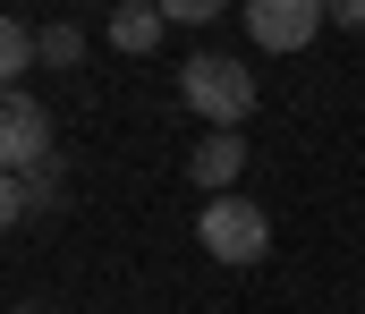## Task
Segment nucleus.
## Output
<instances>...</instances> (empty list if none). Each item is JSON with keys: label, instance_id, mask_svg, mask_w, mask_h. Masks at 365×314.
I'll use <instances>...</instances> for the list:
<instances>
[{"label": "nucleus", "instance_id": "nucleus-1", "mask_svg": "<svg viewBox=\"0 0 365 314\" xmlns=\"http://www.w3.org/2000/svg\"><path fill=\"white\" fill-rule=\"evenodd\" d=\"M179 94H187V110H204L212 127H247V110H255V77H247V60H230V51H195L179 68Z\"/></svg>", "mask_w": 365, "mask_h": 314}, {"label": "nucleus", "instance_id": "nucleus-2", "mask_svg": "<svg viewBox=\"0 0 365 314\" xmlns=\"http://www.w3.org/2000/svg\"><path fill=\"white\" fill-rule=\"evenodd\" d=\"M195 238H204V255H212V263H238V272L272 255V221H264V204H247V196H204Z\"/></svg>", "mask_w": 365, "mask_h": 314}, {"label": "nucleus", "instance_id": "nucleus-3", "mask_svg": "<svg viewBox=\"0 0 365 314\" xmlns=\"http://www.w3.org/2000/svg\"><path fill=\"white\" fill-rule=\"evenodd\" d=\"M51 162V110L34 94H0V170H43Z\"/></svg>", "mask_w": 365, "mask_h": 314}, {"label": "nucleus", "instance_id": "nucleus-4", "mask_svg": "<svg viewBox=\"0 0 365 314\" xmlns=\"http://www.w3.org/2000/svg\"><path fill=\"white\" fill-rule=\"evenodd\" d=\"M323 26H331L323 0H247V34H255L264 51H306Z\"/></svg>", "mask_w": 365, "mask_h": 314}, {"label": "nucleus", "instance_id": "nucleus-5", "mask_svg": "<svg viewBox=\"0 0 365 314\" xmlns=\"http://www.w3.org/2000/svg\"><path fill=\"white\" fill-rule=\"evenodd\" d=\"M187 170H195V187H204V196H238V170H247V136L212 127V136L195 145V162H187Z\"/></svg>", "mask_w": 365, "mask_h": 314}, {"label": "nucleus", "instance_id": "nucleus-6", "mask_svg": "<svg viewBox=\"0 0 365 314\" xmlns=\"http://www.w3.org/2000/svg\"><path fill=\"white\" fill-rule=\"evenodd\" d=\"M162 26H170V17H162L153 0H128V9H110V43H119V51H153V43H162Z\"/></svg>", "mask_w": 365, "mask_h": 314}, {"label": "nucleus", "instance_id": "nucleus-7", "mask_svg": "<svg viewBox=\"0 0 365 314\" xmlns=\"http://www.w3.org/2000/svg\"><path fill=\"white\" fill-rule=\"evenodd\" d=\"M34 68V26L26 17H0V94H17Z\"/></svg>", "mask_w": 365, "mask_h": 314}, {"label": "nucleus", "instance_id": "nucleus-8", "mask_svg": "<svg viewBox=\"0 0 365 314\" xmlns=\"http://www.w3.org/2000/svg\"><path fill=\"white\" fill-rule=\"evenodd\" d=\"M34 60L43 68H77L86 60V26H34Z\"/></svg>", "mask_w": 365, "mask_h": 314}, {"label": "nucleus", "instance_id": "nucleus-9", "mask_svg": "<svg viewBox=\"0 0 365 314\" xmlns=\"http://www.w3.org/2000/svg\"><path fill=\"white\" fill-rule=\"evenodd\" d=\"M153 9H162L170 26H212V17H221L230 0H153Z\"/></svg>", "mask_w": 365, "mask_h": 314}, {"label": "nucleus", "instance_id": "nucleus-10", "mask_svg": "<svg viewBox=\"0 0 365 314\" xmlns=\"http://www.w3.org/2000/svg\"><path fill=\"white\" fill-rule=\"evenodd\" d=\"M26 179H17V170H0V229H17V221H26Z\"/></svg>", "mask_w": 365, "mask_h": 314}, {"label": "nucleus", "instance_id": "nucleus-11", "mask_svg": "<svg viewBox=\"0 0 365 314\" xmlns=\"http://www.w3.org/2000/svg\"><path fill=\"white\" fill-rule=\"evenodd\" d=\"M26 204H34V212L60 204V170H51V162H43V170H26Z\"/></svg>", "mask_w": 365, "mask_h": 314}, {"label": "nucleus", "instance_id": "nucleus-12", "mask_svg": "<svg viewBox=\"0 0 365 314\" xmlns=\"http://www.w3.org/2000/svg\"><path fill=\"white\" fill-rule=\"evenodd\" d=\"M323 17L331 26H365V0H323Z\"/></svg>", "mask_w": 365, "mask_h": 314}, {"label": "nucleus", "instance_id": "nucleus-13", "mask_svg": "<svg viewBox=\"0 0 365 314\" xmlns=\"http://www.w3.org/2000/svg\"><path fill=\"white\" fill-rule=\"evenodd\" d=\"M110 9H128V0H110Z\"/></svg>", "mask_w": 365, "mask_h": 314}]
</instances>
